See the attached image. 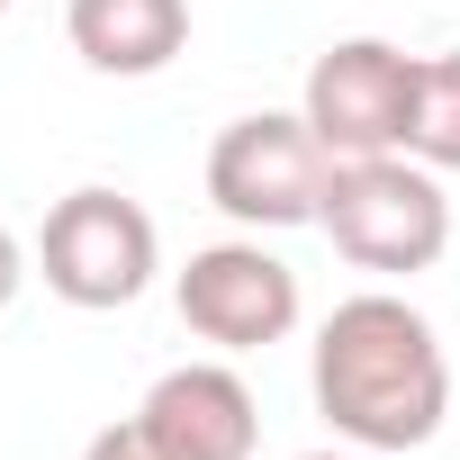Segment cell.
Masks as SVG:
<instances>
[{
    "label": "cell",
    "instance_id": "5b68a950",
    "mask_svg": "<svg viewBox=\"0 0 460 460\" xmlns=\"http://www.w3.org/2000/svg\"><path fill=\"white\" fill-rule=\"evenodd\" d=\"M172 307H181V325L199 343H217L226 361H235V352L289 343L298 316H307V289H298V271L262 235H226V244H199L172 271Z\"/></svg>",
    "mask_w": 460,
    "mask_h": 460
},
{
    "label": "cell",
    "instance_id": "7c38bea8",
    "mask_svg": "<svg viewBox=\"0 0 460 460\" xmlns=\"http://www.w3.org/2000/svg\"><path fill=\"white\" fill-rule=\"evenodd\" d=\"M298 460H370V451H352V442H334V451H298Z\"/></svg>",
    "mask_w": 460,
    "mask_h": 460
},
{
    "label": "cell",
    "instance_id": "9c48e42d",
    "mask_svg": "<svg viewBox=\"0 0 460 460\" xmlns=\"http://www.w3.org/2000/svg\"><path fill=\"white\" fill-rule=\"evenodd\" d=\"M406 154L433 172H460V46L415 55V109H406Z\"/></svg>",
    "mask_w": 460,
    "mask_h": 460
},
{
    "label": "cell",
    "instance_id": "ba28073f",
    "mask_svg": "<svg viewBox=\"0 0 460 460\" xmlns=\"http://www.w3.org/2000/svg\"><path fill=\"white\" fill-rule=\"evenodd\" d=\"M64 37L91 73L109 82H145L163 64H181L190 46V0H64Z\"/></svg>",
    "mask_w": 460,
    "mask_h": 460
},
{
    "label": "cell",
    "instance_id": "8fae6325",
    "mask_svg": "<svg viewBox=\"0 0 460 460\" xmlns=\"http://www.w3.org/2000/svg\"><path fill=\"white\" fill-rule=\"evenodd\" d=\"M28 271H37V253L10 235V226H0V316H10L19 307V289H28Z\"/></svg>",
    "mask_w": 460,
    "mask_h": 460
},
{
    "label": "cell",
    "instance_id": "52a82bcc",
    "mask_svg": "<svg viewBox=\"0 0 460 460\" xmlns=\"http://www.w3.org/2000/svg\"><path fill=\"white\" fill-rule=\"evenodd\" d=\"M145 433L172 451V460H253L262 451V406L244 388L235 361H181L145 388Z\"/></svg>",
    "mask_w": 460,
    "mask_h": 460
},
{
    "label": "cell",
    "instance_id": "8992f818",
    "mask_svg": "<svg viewBox=\"0 0 460 460\" xmlns=\"http://www.w3.org/2000/svg\"><path fill=\"white\" fill-rule=\"evenodd\" d=\"M406 109H415V55L388 37H334L307 64L298 118L316 127V145L334 163L352 154H406Z\"/></svg>",
    "mask_w": 460,
    "mask_h": 460
},
{
    "label": "cell",
    "instance_id": "30bf717a",
    "mask_svg": "<svg viewBox=\"0 0 460 460\" xmlns=\"http://www.w3.org/2000/svg\"><path fill=\"white\" fill-rule=\"evenodd\" d=\"M82 460H172V451L145 433V415H118V424H100V433L82 442Z\"/></svg>",
    "mask_w": 460,
    "mask_h": 460
},
{
    "label": "cell",
    "instance_id": "4fadbf2b",
    "mask_svg": "<svg viewBox=\"0 0 460 460\" xmlns=\"http://www.w3.org/2000/svg\"><path fill=\"white\" fill-rule=\"evenodd\" d=\"M0 10H10V0H0Z\"/></svg>",
    "mask_w": 460,
    "mask_h": 460
},
{
    "label": "cell",
    "instance_id": "6da1fadb",
    "mask_svg": "<svg viewBox=\"0 0 460 460\" xmlns=\"http://www.w3.org/2000/svg\"><path fill=\"white\" fill-rule=\"evenodd\" d=\"M307 397L334 424V442H352L370 460L424 451L451 415V361H442L433 316L397 289L343 298L307 343Z\"/></svg>",
    "mask_w": 460,
    "mask_h": 460
},
{
    "label": "cell",
    "instance_id": "277c9868",
    "mask_svg": "<svg viewBox=\"0 0 460 460\" xmlns=\"http://www.w3.org/2000/svg\"><path fill=\"white\" fill-rule=\"evenodd\" d=\"M334 181V154L298 109H253L235 127H217L208 145V208L235 217L244 235H280V226H316Z\"/></svg>",
    "mask_w": 460,
    "mask_h": 460
},
{
    "label": "cell",
    "instance_id": "7a4b0ae2",
    "mask_svg": "<svg viewBox=\"0 0 460 460\" xmlns=\"http://www.w3.org/2000/svg\"><path fill=\"white\" fill-rule=\"evenodd\" d=\"M316 226L334 235V253L352 271H379V280H415V271H433L451 253L442 172L415 163V154H352V163H334Z\"/></svg>",
    "mask_w": 460,
    "mask_h": 460
},
{
    "label": "cell",
    "instance_id": "3957f363",
    "mask_svg": "<svg viewBox=\"0 0 460 460\" xmlns=\"http://www.w3.org/2000/svg\"><path fill=\"white\" fill-rule=\"evenodd\" d=\"M154 271H163V226H154L127 190H109V181L64 190V199L46 208V226H37V280H46L64 307H82V316L136 307V298L154 289Z\"/></svg>",
    "mask_w": 460,
    "mask_h": 460
}]
</instances>
